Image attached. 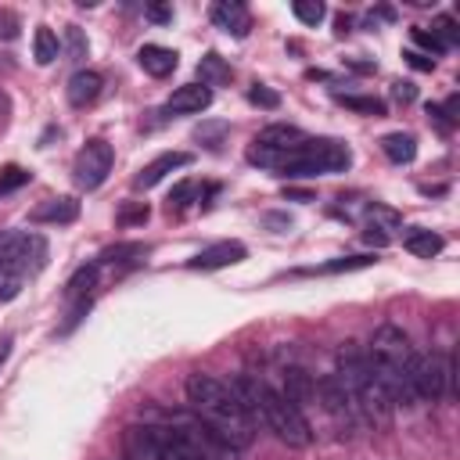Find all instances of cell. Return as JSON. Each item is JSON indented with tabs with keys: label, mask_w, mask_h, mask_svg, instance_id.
<instances>
[{
	"label": "cell",
	"mask_w": 460,
	"mask_h": 460,
	"mask_svg": "<svg viewBox=\"0 0 460 460\" xmlns=\"http://www.w3.org/2000/svg\"><path fill=\"white\" fill-rule=\"evenodd\" d=\"M147 18L151 22H172V11L169 7H147Z\"/></svg>",
	"instance_id": "cell-46"
},
{
	"label": "cell",
	"mask_w": 460,
	"mask_h": 460,
	"mask_svg": "<svg viewBox=\"0 0 460 460\" xmlns=\"http://www.w3.org/2000/svg\"><path fill=\"white\" fill-rule=\"evenodd\" d=\"M316 395H320V406H323L338 424H356V420H359L356 395H352V388H349L338 374H323V377L316 381Z\"/></svg>",
	"instance_id": "cell-12"
},
{
	"label": "cell",
	"mask_w": 460,
	"mask_h": 460,
	"mask_svg": "<svg viewBox=\"0 0 460 460\" xmlns=\"http://www.w3.org/2000/svg\"><path fill=\"white\" fill-rule=\"evenodd\" d=\"M381 151L388 162L410 165L417 158V137L413 133H388V137H381Z\"/></svg>",
	"instance_id": "cell-24"
},
{
	"label": "cell",
	"mask_w": 460,
	"mask_h": 460,
	"mask_svg": "<svg viewBox=\"0 0 460 460\" xmlns=\"http://www.w3.org/2000/svg\"><path fill=\"white\" fill-rule=\"evenodd\" d=\"M226 129H230V122H201V126L194 129V137H198L205 147L216 151V147L223 144V133H226Z\"/></svg>",
	"instance_id": "cell-32"
},
{
	"label": "cell",
	"mask_w": 460,
	"mask_h": 460,
	"mask_svg": "<svg viewBox=\"0 0 460 460\" xmlns=\"http://www.w3.org/2000/svg\"><path fill=\"white\" fill-rule=\"evenodd\" d=\"M453 377H456V363L453 356H420L413 359V392L417 399H453Z\"/></svg>",
	"instance_id": "cell-9"
},
{
	"label": "cell",
	"mask_w": 460,
	"mask_h": 460,
	"mask_svg": "<svg viewBox=\"0 0 460 460\" xmlns=\"http://www.w3.org/2000/svg\"><path fill=\"white\" fill-rule=\"evenodd\" d=\"M302 140H305V133H302L298 126L273 122V126H266V129L248 144V162H252V165H259V169L277 172V169H280V162H284V158H288Z\"/></svg>",
	"instance_id": "cell-8"
},
{
	"label": "cell",
	"mask_w": 460,
	"mask_h": 460,
	"mask_svg": "<svg viewBox=\"0 0 460 460\" xmlns=\"http://www.w3.org/2000/svg\"><path fill=\"white\" fill-rule=\"evenodd\" d=\"M377 255H341V259H331L323 266H313V270H298V277H309V273H320V277H331V273H349V270H367L374 266Z\"/></svg>",
	"instance_id": "cell-25"
},
{
	"label": "cell",
	"mask_w": 460,
	"mask_h": 460,
	"mask_svg": "<svg viewBox=\"0 0 460 460\" xmlns=\"http://www.w3.org/2000/svg\"><path fill=\"white\" fill-rule=\"evenodd\" d=\"M248 255V248L241 241H216L208 248H201L194 259H187V270H223V266H234Z\"/></svg>",
	"instance_id": "cell-15"
},
{
	"label": "cell",
	"mask_w": 460,
	"mask_h": 460,
	"mask_svg": "<svg viewBox=\"0 0 460 460\" xmlns=\"http://www.w3.org/2000/svg\"><path fill=\"white\" fill-rule=\"evenodd\" d=\"M111 162H115V147H111L108 140L93 137V140H86V144L79 147L75 165H72V176H75V183H79L83 190H97V187L108 180Z\"/></svg>",
	"instance_id": "cell-10"
},
{
	"label": "cell",
	"mask_w": 460,
	"mask_h": 460,
	"mask_svg": "<svg viewBox=\"0 0 460 460\" xmlns=\"http://www.w3.org/2000/svg\"><path fill=\"white\" fill-rule=\"evenodd\" d=\"M334 374L352 388L356 406H359V417H367V420H374V424H381V428L392 424L395 402L388 399L385 385L377 381V374H374L367 352H359L352 341L341 345V349H338V370H334Z\"/></svg>",
	"instance_id": "cell-2"
},
{
	"label": "cell",
	"mask_w": 460,
	"mask_h": 460,
	"mask_svg": "<svg viewBox=\"0 0 460 460\" xmlns=\"http://www.w3.org/2000/svg\"><path fill=\"white\" fill-rule=\"evenodd\" d=\"M262 226L284 234V230H291V216H288V212H266V216H262Z\"/></svg>",
	"instance_id": "cell-42"
},
{
	"label": "cell",
	"mask_w": 460,
	"mask_h": 460,
	"mask_svg": "<svg viewBox=\"0 0 460 460\" xmlns=\"http://www.w3.org/2000/svg\"><path fill=\"white\" fill-rule=\"evenodd\" d=\"M208 104H212V90L201 83H187V86L172 90V97L165 101V115H198Z\"/></svg>",
	"instance_id": "cell-17"
},
{
	"label": "cell",
	"mask_w": 460,
	"mask_h": 460,
	"mask_svg": "<svg viewBox=\"0 0 460 460\" xmlns=\"http://www.w3.org/2000/svg\"><path fill=\"white\" fill-rule=\"evenodd\" d=\"M147 219V205H137V208H126L119 216V223H144Z\"/></svg>",
	"instance_id": "cell-45"
},
{
	"label": "cell",
	"mask_w": 460,
	"mask_h": 460,
	"mask_svg": "<svg viewBox=\"0 0 460 460\" xmlns=\"http://www.w3.org/2000/svg\"><path fill=\"white\" fill-rule=\"evenodd\" d=\"M402 58H406L417 72H431V68H435V58H428V54H420V50H406Z\"/></svg>",
	"instance_id": "cell-43"
},
{
	"label": "cell",
	"mask_w": 460,
	"mask_h": 460,
	"mask_svg": "<svg viewBox=\"0 0 460 460\" xmlns=\"http://www.w3.org/2000/svg\"><path fill=\"white\" fill-rule=\"evenodd\" d=\"M65 47H68V58H72V61L86 58L90 43H86V36H83V29H79V25H68V29H65Z\"/></svg>",
	"instance_id": "cell-34"
},
{
	"label": "cell",
	"mask_w": 460,
	"mask_h": 460,
	"mask_svg": "<svg viewBox=\"0 0 460 460\" xmlns=\"http://www.w3.org/2000/svg\"><path fill=\"white\" fill-rule=\"evenodd\" d=\"M208 18H212V25H216V29H223L226 36L244 40V36L252 32V14H248V7H244V4H237V0H219V4H212Z\"/></svg>",
	"instance_id": "cell-16"
},
{
	"label": "cell",
	"mask_w": 460,
	"mask_h": 460,
	"mask_svg": "<svg viewBox=\"0 0 460 460\" xmlns=\"http://www.w3.org/2000/svg\"><path fill=\"white\" fill-rule=\"evenodd\" d=\"M97 273H101V266H97V262H86V266H79V270L68 277V284H65V298H72V302H79V298H90V288L97 284Z\"/></svg>",
	"instance_id": "cell-27"
},
{
	"label": "cell",
	"mask_w": 460,
	"mask_h": 460,
	"mask_svg": "<svg viewBox=\"0 0 460 460\" xmlns=\"http://www.w3.org/2000/svg\"><path fill=\"white\" fill-rule=\"evenodd\" d=\"M230 392H234L241 413L248 417V424H252V428H266V406H262V399H266V381L255 377V374H237V377L230 381Z\"/></svg>",
	"instance_id": "cell-13"
},
{
	"label": "cell",
	"mask_w": 460,
	"mask_h": 460,
	"mask_svg": "<svg viewBox=\"0 0 460 460\" xmlns=\"http://www.w3.org/2000/svg\"><path fill=\"white\" fill-rule=\"evenodd\" d=\"M413 43H417V47H424V50H428V58H431V54H446V50H449V47H446L431 29H420V25L413 29Z\"/></svg>",
	"instance_id": "cell-37"
},
{
	"label": "cell",
	"mask_w": 460,
	"mask_h": 460,
	"mask_svg": "<svg viewBox=\"0 0 460 460\" xmlns=\"http://www.w3.org/2000/svg\"><path fill=\"white\" fill-rule=\"evenodd\" d=\"M29 219H32V223L68 226V223H75V219H79V201H75V198H68V194H61V198H47V201H40V205L29 212Z\"/></svg>",
	"instance_id": "cell-18"
},
{
	"label": "cell",
	"mask_w": 460,
	"mask_h": 460,
	"mask_svg": "<svg viewBox=\"0 0 460 460\" xmlns=\"http://www.w3.org/2000/svg\"><path fill=\"white\" fill-rule=\"evenodd\" d=\"M47 237L25 234V230H0V270H11L18 277H36L47 266Z\"/></svg>",
	"instance_id": "cell-6"
},
{
	"label": "cell",
	"mask_w": 460,
	"mask_h": 460,
	"mask_svg": "<svg viewBox=\"0 0 460 460\" xmlns=\"http://www.w3.org/2000/svg\"><path fill=\"white\" fill-rule=\"evenodd\" d=\"M431 32H435V36H438L446 47H453V43L460 40V29H456V22H453L449 14H438V18L431 22Z\"/></svg>",
	"instance_id": "cell-36"
},
{
	"label": "cell",
	"mask_w": 460,
	"mask_h": 460,
	"mask_svg": "<svg viewBox=\"0 0 460 460\" xmlns=\"http://www.w3.org/2000/svg\"><path fill=\"white\" fill-rule=\"evenodd\" d=\"M151 417L155 424L172 428L201 460H237V449L226 438H219V431L205 424L194 410H151Z\"/></svg>",
	"instance_id": "cell-5"
},
{
	"label": "cell",
	"mask_w": 460,
	"mask_h": 460,
	"mask_svg": "<svg viewBox=\"0 0 460 460\" xmlns=\"http://www.w3.org/2000/svg\"><path fill=\"white\" fill-rule=\"evenodd\" d=\"M363 241H367V244H374V248H385L392 237H388L385 230H377V226H363Z\"/></svg>",
	"instance_id": "cell-44"
},
{
	"label": "cell",
	"mask_w": 460,
	"mask_h": 460,
	"mask_svg": "<svg viewBox=\"0 0 460 460\" xmlns=\"http://www.w3.org/2000/svg\"><path fill=\"white\" fill-rule=\"evenodd\" d=\"M248 101H252V104H259V108H266V111L280 108V93H277V90H270V86H262V83L248 86Z\"/></svg>",
	"instance_id": "cell-35"
},
{
	"label": "cell",
	"mask_w": 460,
	"mask_h": 460,
	"mask_svg": "<svg viewBox=\"0 0 460 460\" xmlns=\"http://www.w3.org/2000/svg\"><path fill=\"white\" fill-rule=\"evenodd\" d=\"M402 248L410 255H417V259H431V255H438L446 248V237L428 230V226H406L402 230Z\"/></svg>",
	"instance_id": "cell-22"
},
{
	"label": "cell",
	"mask_w": 460,
	"mask_h": 460,
	"mask_svg": "<svg viewBox=\"0 0 460 460\" xmlns=\"http://www.w3.org/2000/svg\"><path fill=\"white\" fill-rule=\"evenodd\" d=\"M183 388H187L190 410H194L205 424H212V428L219 431V438H226L237 453H241L244 446H252L255 428H252L248 417L241 413V406H237L230 385H223V381L212 377V374L194 370V374H187V385H183Z\"/></svg>",
	"instance_id": "cell-1"
},
{
	"label": "cell",
	"mask_w": 460,
	"mask_h": 460,
	"mask_svg": "<svg viewBox=\"0 0 460 460\" xmlns=\"http://www.w3.org/2000/svg\"><path fill=\"white\" fill-rule=\"evenodd\" d=\"M338 101H341L345 108L359 111V115H370V119H381V115L388 111L385 101H377V97H363V93H338Z\"/></svg>",
	"instance_id": "cell-30"
},
{
	"label": "cell",
	"mask_w": 460,
	"mask_h": 460,
	"mask_svg": "<svg viewBox=\"0 0 460 460\" xmlns=\"http://www.w3.org/2000/svg\"><path fill=\"white\" fill-rule=\"evenodd\" d=\"M280 395L302 410L305 402L316 399V381H313V374H309L305 367H288V370H284V388H280Z\"/></svg>",
	"instance_id": "cell-21"
},
{
	"label": "cell",
	"mask_w": 460,
	"mask_h": 460,
	"mask_svg": "<svg viewBox=\"0 0 460 460\" xmlns=\"http://www.w3.org/2000/svg\"><path fill=\"white\" fill-rule=\"evenodd\" d=\"M291 14L302 22V25H320L327 18V7L320 0H295L291 4Z\"/></svg>",
	"instance_id": "cell-31"
},
{
	"label": "cell",
	"mask_w": 460,
	"mask_h": 460,
	"mask_svg": "<svg viewBox=\"0 0 460 460\" xmlns=\"http://www.w3.org/2000/svg\"><path fill=\"white\" fill-rule=\"evenodd\" d=\"M101 86H104L101 72H93V68H79V72L68 79V86H65L68 104H72V108H86V104H93V101L101 97Z\"/></svg>",
	"instance_id": "cell-20"
},
{
	"label": "cell",
	"mask_w": 460,
	"mask_h": 460,
	"mask_svg": "<svg viewBox=\"0 0 460 460\" xmlns=\"http://www.w3.org/2000/svg\"><path fill=\"white\" fill-rule=\"evenodd\" d=\"M367 356H370V359H377V363L413 367V356H417V352H413L410 338L402 334V327H395V323H381V327L374 331V338H370Z\"/></svg>",
	"instance_id": "cell-11"
},
{
	"label": "cell",
	"mask_w": 460,
	"mask_h": 460,
	"mask_svg": "<svg viewBox=\"0 0 460 460\" xmlns=\"http://www.w3.org/2000/svg\"><path fill=\"white\" fill-rule=\"evenodd\" d=\"M29 180H32L29 169H22V165H7V169L0 172V194H11V190H18V187H25Z\"/></svg>",
	"instance_id": "cell-33"
},
{
	"label": "cell",
	"mask_w": 460,
	"mask_h": 460,
	"mask_svg": "<svg viewBox=\"0 0 460 460\" xmlns=\"http://www.w3.org/2000/svg\"><path fill=\"white\" fill-rule=\"evenodd\" d=\"M194 194H198V187H194L190 180H180V183L169 190V208H187Z\"/></svg>",
	"instance_id": "cell-39"
},
{
	"label": "cell",
	"mask_w": 460,
	"mask_h": 460,
	"mask_svg": "<svg viewBox=\"0 0 460 460\" xmlns=\"http://www.w3.org/2000/svg\"><path fill=\"white\" fill-rule=\"evenodd\" d=\"M392 101H395V104H413V101H417V86H413L410 79H395V83H392Z\"/></svg>",
	"instance_id": "cell-40"
},
{
	"label": "cell",
	"mask_w": 460,
	"mask_h": 460,
	"mask_svg": "<svg viewBox=\"0 0 460 460\" xmlns=\"http://www.w3.org/2000/svg\"><path fill=\"white\" fill-rule=\"evenodd\" d=\"M363 223L367 226H377V230H395L399 223H402V216L395 212V208H388V205H377V201H367V208H363Z\"/></svg>",
	"instance_id": "cell-28"
},
{
	"label": "cell",
	"mask_w": 460,
	"mask_h": 460,
	"mask_svg": "<svg viewBox=\"0 0 460 460\" xmlns=\"http://www.w3.org/2000/svg\"><path fill=\"white\" fill-rule=\"evenodd\" d=\"M288 198H295V201H313V190H291V187H288Z\"/></svg>",
	"instance_id": "cell-49"
},
{
	"label": "cell",
	"mask_w": 460,
	"mask_h": 460,
	"mask_svg": "<svg viewBox=\"0 0 460 460\" xmlns=\"http://www.w3.org/2000/svg\"><path fill=\"white\" fill-rule=\"evenodd\" d=\"M234 79V68H230V61L223 58V54H216V50H208V54H201V61H198V83L201 86H226Z\"/></svg>",
	"instance_id": "cell-23"
},
{
	"label": "cell",
	"mask_w": 460,
	"mask_h": 460,
	"mask_svg": "<svg viewBox=\"0 0 460 460\" xmlns=\"http://www.w3.org/2000/svg\"><path fill=\"white\" fill-rule=\"evenodd\" d=\"M334 32H338V36H349V32H352V18H349V14H338V18H334Z\"/></svg>",
	"instance_id": "cell-47"
},
{
	"label": "cell",
	"mask_w": 460,
	"mask_h": 460,
	"mask_svg": "<svg viewBox=\"0 0 460 460\" xmlns=\"http://www.w3.org/2000/svg\"><path fill=\"white\" fill-rule=\"evenodd\" d=\"M190 162H194V155H190V151H165V155L151 158V162L133 176V187H137V190H151V187H155V183H162L169 172L187 169Z\"/></svg>",
	"instance_id": "cell-14"
},
{
	"label": "cell",
	"mask_w": 460,
	"mask_h": 460,
	"mask_svg": "<svg viewBox=\"0 0 460 460\" xmlns=\"http://www.w3.org/2000/svg\"><path fill=\"white\" fill-rule=\"evenodd\" d=\"M11 349H14V338H11V334H0V367L7 363V356H11Z\"/></svg>",
	"instance_id": "cell-48"
},
{
	"label": "cell",
	"mask_w": 460,
	"mask_h": 460,
	"mask_svg": "<svg viewBox=\"0 0 460 460\" xmlns=\"http://www.w3.org/2000/svg\"><path fill=\"white\" fill-rule=\"evenodd\" d=\"M122 449H126V460H201L172 428L155 420L129 424L122 431Z\"/></svg>",
	"instance_id": "cell-4"
},
{
	"label": "cell",
	"mask_w": 460,
	"mask_h": 460,
	"mask_svg": "<svg viewBox=\"0 0 460 460\" xmlns=\"http://www.w3.org/2000/svg\"><path fill=\"white\" fill-rule=\"evenodd\" d=\"M352 165V151L345 140L334 137H305L277 169V176L284 180H313V176H331V172H345Z\"/></svg>",
	"instance_id": "cell-3"
},
{
	"label": "cell",
	"mask_w": 460,
	"mask_h": 460,
	"mask_svg": "<svg viewBox=\"0 0 460 460\" xmlns=\"http://www.w3.org/2000/svg\"><path fill=\"white\" fill-rule=\"evenodd\" d=\"M22 280L25 277H18L11 270H0V302H14L22 295Z\"/></svg>",
	"instance_id": "cell-38"
},
{
	"label": "cell",
	"mask_w": 460,
	"mask_h": 460,
	"mask_svg": "<svg viewBox=\"0 0 460 460\" xmlns=\"http://www.w3.org/2000/svg\"><path fill=\"white\" fill-rule=\"evenodd\" d=\"M262 406H266V428H270L280 442H288V446H295V449H302V446L313 442V428H309L305 413H302L295 402H288L277 388L266 385V399H262Z\"/></svg>",
	"instance_id": "cell-7"
},
{
	"label": "cell",
	"mask_w": 460,
	"mask_h": 460,
	"mask_svg": "<svg viewBox=\"0 0 460 460\" xmlns=\"http://www.w3.org/2000/svg\"><path fill=\"white\" fill-rule=\"evenodd\" d=\"M32 58H36L40 65H50V61L58 58V36L50 32V25H40V29L32 32Z\"/></svg>",
	"instance_id": "cell-29"
},
{
	"label": "cell",
	"mask_w": 460,
	"mask_h": 460,
	"mask_svg": "<svg viewBox=\"0 0 460 460\" xmlns=\"http://www.w3.org/2000/svg\"><path fill=\"white\" fill-rule=\"evenodd\" d=\"M144 255H147V248L137 244V241H129V244H115V248L101 252L93 262H97V266H133V262H140Z\"/></svg>",
	"instance_id": "cell-26"
},
{
	"label": "cell",
	"mask_w": 460,
	"mask_h": 460,
	"mask_svg": "<svg viewBox=\"0 0 460 460\" xmlns=\"http://www.w3.org/2000/svg\"><path fill=\"white\" fill-rule=\"evenodd\" d=\"M137 65H140L147 75L165 79V75H172V72H176L180 54H176V50H169V47H162V43H144V47L137 50Z\"/></svg>",
	"instance_id": "cell-19"
},
{
	"label": "cell",
	"mask_w": 460,
	"mask_h": 460,
	"mask_svg": "<svg viewBox=\"0 0 460 460\" xmlns=\"http://www.w3.org/2000/svg\"><path fill=\"white\" fill-rule=\"evenodd\" d=\"M18 29H22V18L14 11H0V40H18Z\"/></svg>",
	"instance_id": "cell-41"
}]
</instances>
